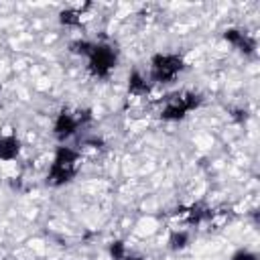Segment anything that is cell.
<instances>
[{"label":"cell","mask_w":260,"mask_h":260,"mask_svg":"<svg viewBox=\"0 0 260 260\" xmlns=\"http://www.w3.org/2000/svg\"><path fill=\"white\" fill-rule=\"evenodd\" d=\"M79 152L69 146H57L53 162L47 173V185L51 187H63L73 181V177L79 171Z\"/></svg>","instance_id":"cell-1"},{"label":"cell","mask_w":260,"mask_h":260,"mask_svg":"<svg viewBox=\"0 0 260 260\" xmlns=\"http://www.w3.org/2000/svg\"><path fill=\"white\" fill-rule=\"evenodd\" d=\"M185 71V61L177 53H156L150 59V79L156 83H173Z\"/></svg>","instance_id":"cell-2"},{"label":"cell","mask_w":260,"mask_h":260,"mask_svg":"<svg viewBox=\"0 0 260 260\" xmlns=\"http://www.w3.org/2000/svg\"><path fill=\"white\" fill-rule=\"evenodd\" d=\"M203 98L195 91H179L167 98L162 110H160V118L169 120V122H177L183 120L191 110H197L201 106Z\"/></svg>","instance_id":"cell-3"},{"label":"cell","mask_w":260,"mask_h":260,"mask_svg":"<svg viewBox=\"0 0 260 260\" xmlns=\"http://www.w3.org/2000/svg\"><path fill=\"white\" fill-rule=\"evenodd\" d=\"M116 63H118V55H116L114 47H110L106 43H93V47L87 55V67H89L91 75L104 79L112 73Z\"/></svg>","instance_id":"cell-4"},{"label":"cell","mask_w":260,"mask_h":260,"mask_svg":"<svg viewBox=\"0 0 260 260\" xmlns=\"http://www.w3.org/2000/svg\"><path fill=\"white\" fill-rule=\"evenodd\" d=\"M89 120V110H61L53 124V134L59 140H67L73 136L85 122Z\"/></svg>","instance_id":"cell-5"},{"label":"cell","mask_w":260,"mask_h":260,"mask_svg":"<svg viewBox=\"0 0 260 260\" xmlns=\"http://www.w3.org/2000/svg\"><path fill=\"white\" fill-rule=\"evenodd\" d=\"M223 39H225L228 43H232L236 49H240L242 53H246V55H252L254 49H256V41H254L248 32H244V30H240V28H228V30L223 32Z\"/></svg>","instance_id":"cell-6"},{"label":"cell","mask_w":260,"mask_h":260,"mask_svg":"<svg viewBox=\"0 0 260 260\" xmlns=\"http://www.w3.org/2000/svg\"><path fill=\"white\" fill-rule=\"evenodd\" d=\"M20 152V140L14 134L0 136V160H14Z\"/></svg>","instance_id":"cell-7"},{"label":"cell","mask_w":260,"mask_h":260,"mask_svg":"<svg viewBox=\"0 0 260 260\" xmlns=\"http://www.w3.org/2000/svg\"><path fill=\"white\" fill-rule=\"evenodd\" d=\"M128 91H130L132 95L144 98V95L150 91V87H148V81H146L138 71H132L130 77H128Z\"/></svg>","instance_id":"cell-8"},{"label":"cell","mask_w":260,"mask_h":260,"mask_svg":"<svg viewBox=\"0 0 260 260\" xmlns=\"http://www.w3.org/2000/svg\"><path fill=\"white\" fill-rule=\"evenodd\" d=\"M189 244V234L185 232V230H181V232H173L171 234V238H169V246L173 248V250H183L185 246Z\"/></svg>","instance_id":"cell-9"},{"label":"cell","mask_w":260,"mask_h":260,"mask_svg":"<svg viewBox=\"0 0 260 260\" xmlns=\"http://www.w3.org/2000/svg\"><path fill=\"white\" fill-rule=\"evenodd\" d=\"M61 24H67V26H77L81 22V12L79 10H63L61 12Z\"/></svg>","instance_id":"cell-10"},{"label":"cell","mask_w":260,"mask_h":260,"mask_svg":"<svg viewBox=\"0 0 260 260\" xmlns=\"http://www.w3.org/2000/svg\"><path fill=\"white\" fill-rule=\"evenodd\" d=\"M110 254H112L114 260H122V258L126 256V246H124V242H120V240L112 242V246H110Z\"/></svg>","instance_id":"cell-11"},{"label":"cell","mask_w":260,"mask_h":260,"mask_svg":"<svg viewBox=\"0 0 260 260\" xmlns=\"http://www.w3.org/2000/svg\"><path fill=\"white\" fill-rule=\"evenodd\" d=\"M232 260H258V256L252 254L250 250H238V252L232 256Z\"/></svg>","instance_id":"cell-12"},{"label":"cell","mask_w":260,"mask_h":260,"mask_svg":"<svg viewBox=\"0 0 260 260\" xmlns=\"http://www.w3.org/2000/svg\"><path fill=\"white\" fill-rule=\"evenodd\" d=\"M122 260H142V258L140 256H124Z\"/></svg>","instance_id":"cell-13"}]
</instances>
